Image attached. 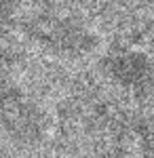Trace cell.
<instances>
[{
  "label": "cell",
  "instance_id": "obj_2",
  "mask_svg": "<svg viewBox=\"0 0 154 158\" xmlns=\"http://www.w3.org/2000/svg\"><path fill=\"white\" fill-rule=\"evenodd\" d=\"M0 129L19 143H36L45 135L47 118L19 86L0 82Z\"/></svg>",
  "mask_w": 154,
  "mask_h": 158
},
{
  "label": "cell",
  "instance_id": "obj_4",
  "mask_svg": "<svg viewBox=\"0 0 154 158\" xmlns=\"http://www.w3.org/2000/svg\"><path fill=\"white\" fill-rule=\"evenodd\" d=\"M135 135L139 139V146L148 156L154 158V112L142 116L135 122Z\"/></svg>",
  "mask_w": 154,
  "mask_h": 158
},
{
  "label": "cell",
  "instance_id": "obj_1",
  "mask_svg": "<svg viewBox=\"0 0 154 158\" xmlns=\"http://www.w3.org/2000/svg\"><path fill=\"white\" fill-rule=\"evenodd\" d=\"M25 34L45 51L63 59H80L97 44L95 34L87 25L63 15H34L25 23Z\"/></svg>",
  "mask_w": 154,
  "mask_h": 158
},
{
  "label": "cell",
  "instance_id": "obj_3",
  "mask_svg": "<svg viewBox=\"0 0 154 158\" xmlns=\"http://www.w3.org/2000/svg\"><path fill=\"white\" fill-rule=\"evenodd\" d=\"M101 68L114 85L135 97H148L154 93V63L142 51H112L106 55Z\"/></svg>",
  "mask_w": 154,
  "mask_h": 158
},
{
  "label": "cell",
  "instance_id": "obj_5",
  "mask_svg": "<svg viewBox=\"0 0 154 158\" xmlns=\"http://www.w3.org/2000/svg\"><path fill=\"white\" fill-rule=\"evenodd\" d=\"M19 0H0V36H4L17 21Z\"/></svg>",
  "mask_w": 154,
  "mask_h": 158
}]
</instances>
